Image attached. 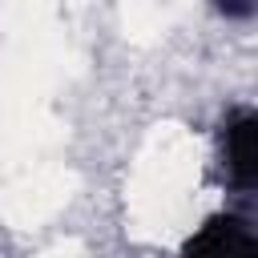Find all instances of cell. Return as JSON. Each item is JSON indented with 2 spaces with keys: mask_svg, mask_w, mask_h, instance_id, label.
Here are the masks:
<instances>
[{
  "mask_svg": "<svg viewBox=\"0 0 258 258\" xmlns=\"http://www.w3.org/2000/svg\"><path fill=\"white\" fill-rule=\"evenodd\" d=\"M177 258H258V238L246 218L214 214L185 238Z\"/></svg>",
  "mask_w": 258,
  "mask_h": 258,
  "instance_id": "obj_2",
  "label": "cell"
},
{
  "mask_svg": "<svg viewBox=\"0 0 258 258\" xmlns=\"http://www.w3.org/2000/svg\"><path fill=\"white\" fill-rule=\"evenodd\" d=\"M222 173L234 194H254L258 185V113L234 109L222 121Z\"/></svg>",
  "mask_w": 258,
  "mask_h": 258,
  "instance_id": "obj_1",
  "label": "cell"
},
{
  "mask_svg": "<svg viewBox=\"0 0 258 258\" xmlns=\"http://www.w3.org/2000/svg\"><path fill=\"white\" fill-rule=\"evenodd\" d=\"M214 8H218L226 20H250L254 8H258V0H214Z\"/></svg>",
  "mask_w": 258,
  "mask_h": 258,
  "instance_id": "obj_3",
  "label": "cell"
}]
</instances>
